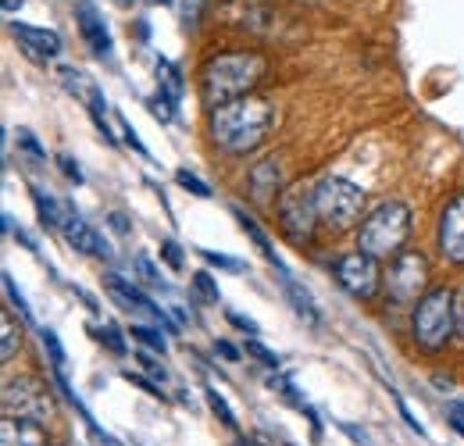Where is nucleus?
<instances>
[{
  "mask_svg": "<svg viewBox=\"0 0 464 446\" xmlns=\"http://www.w3.org/2000/svg\"><path fill=\"white\" fill-rule=\"evenodd\" d=\"M136 268H140V276L150 282V286H165V282H161V272H158V268H154L147 257H136Z\"/></svg>",
  "mask_w": 464,
  "mask_h": 446,
  "instance_id": "c9c22d12",
  "label": "nucleus"
},
{
  "mask_svg": "<svg viewBox=\"0 0 464 446\" xmlns=\"http://www.w3.org/2000/svg\"><path fill=\"white\" fill-rule=\"evenodd\" d=\"M75 22H79V33H82V40L90 44V51H93V54L97 57L111 54V33H108V25H104L101 11H97L90 0H82V4L75 7Z\"/></svg>",
  "mask_w": 464,
  "mask_h": 446,
  "instance_id": "ddd939ff",
  "label": "nucleus"
},
{
  "mask_svg": "<svg viewBox=\"0 0 464 446\" xmlns=\"http://www.w3.org/2000/svg\"><path fill=\"white\" fill-rule=\"evenodd\" d=\"M104 282H108V293L115 296V300L121 304V307H125V311H147L150 318H158L161 325H169V315H165V307H158V304H154V300H150V296H147L140 286L125 282L121 276H108ZM169 333H175L172 325H169Z\"/></svg>",
  "mask_w": 464,
  "mask_h": 446,
  "instance_id": "9b49d317",
  "label": "nucleus"
},
{
  "mask_svg": "<svg viewBox=\"0 0 464 446\" xmlns=\"http://www.w3.org/2000/svg\"><path fill=\"white\" fill-rule=\"evenodd\" d=\"M136 361H140V364H143V368H147V372H150V375H158V379H165V368H161V364H158V361H154V357H150V354H140V357H136Z\"/></svg>",
  "mask_w": 464,
  "mask_h": 446,
  "instance_id": "a19ab883",
  "label": "nucleus"
},
{
  "mask_svg": "<svg viewBox=\"0 0 464 446\" xmlns=\"http://www.w3.org/2000/svg\"><path fill=\"white\" fill-rule=\"evenodd\" d=\"M18 147H22V150H29V154H33V158H40V161L47 158V150L36 143V136H33L29 129H18Z\"/></svg>",
  "mask_w": 464,
  "mask_h": 446,
  "instance_id": "2f4dec72",
  "label": "nucleus"
},
{
  "mask_svg": "<svg viewBox=\"0 0 464 446\" xmlns=\"http://www.w3.org/2000/svg\"><path fill=\"white\" fill-rule=\"evenodd\" d=\"M11 33L25 44L29 54L40 57H58L61 54V36L54 29H44V25H25V22H11Z\"/></svg>",
  "mask_w": 464,
  "mask_h": 446,
  "instance_id": "2eb2a0df",
  "label": "nucleus"
},
{
  "mask_svg": "<svg viewBox=\"0 0 464 446\" xmlns=\"http://www.w3.org/2000/svg\"><path fill=\"white\" fill-rule=\"evenodd\" d=\"M397 407H401V414H404V422H407V425H411V429H414L418 436H425V425H421V422H418V418L411 414V407H407V403H404V400H401V396H397Z\"/></svg>",
  "mask_w": 464,
  "mask_h": 446,
  "instance_id": "58836bf2",
  "label": "nucleus"
},
{
  "mask_svg": "<svg viewBox=\"0 0 464 446\" xmlns=\"http://www.w3.org/2000/svg\"><path fill=\"white\" fill-rule=\"evenodd\" d=\"M200 257H204L208 265H215V268H226V272H246V265H243V261L226 257V254H215V250H200Z\"/></svg>",
  "mask_w": 464,
  "mask_h": 446,
  "instance_id": "cd10ccee",
  "label": "nucleus"
},
{
  "mask_svg": "<svg viewBox=\"0 0 464 446\" xmlns=\"http://www.w3.org/2000/svg\"><path fill=\"white\" fill-rule=\"evenodd\" d=\"M4 289H7V296H11V304H18V311H22V318H29V304H25V296H22V289L14 286L11 276H4Z\"/></svg>",
  "mask_w": 464,
  "mask_h": 446,
  "instance_id": "f704fd0d",
  "label": "nucleus"
},
{
  "mask_svg": "<svg viewBox=\"0 0 464 446\" xmlns=\"http://www.w3.org/2000/svg\"><path fill=\"white\" fill-rule=\"evenodd\" d=\"M121 379H125V383H132V386H140V390L147 393V396H158V400H165V393L158 390L154 383H147L143 375H136V372H121Z\"/></svg>",
  "mask_w": 464,
  "mask_h": 446,
  "instance_id": "72a5a7b5",
  "label": "nucleus"
},
{
  "mask_svg": "<svg viewBox=\"0 0 464 446\" xmlns=\"http://www.w3.org/2000/svg\"><path fill=\"white\" fill-rule=\"evenodd\" d=\"M407 236H411V208L404 200H382L364 215L357 228V250H364L375 261H393L404 254Z\"/></svg>",
  "mask_w": 464,
  "mask_h": 446,
  "instance_id": "7ed1b4c3",
  "label": "nucleus"
},
{
  "mask_svg": "<svg viewBox=\"0 0 464 446\" xmlns=\"http://www.w3.org/2000/svg\"><path fill=\"white\" fill-rule=\"evenodd\" d=\"M204 7H208V0H182V22L189 29H197L200 18H204Z\"/></svg>",
  "mask_w": 464,
  "mask_h": 446,
  "instance_id": "c85d7f7f",
  "label": "nucleus"
},
{
  "mask_svg": "<svg viewBox=\"0 0 464 446\" xmlns=\"http://www.w3.org/2000/svg\"><path fill=\"white\" fill-rule=\"evenodd\" d=\"M0 446H47V429L33 418H4Z\"/></svg>",
  "mask_w": 464,
  "mask_h": 446,
  "instance_id": "4468645a",
  "label": "nucleus"
},
{
  "mask_svg": "<svg viewBox=\"0 0 464 446\" xmlns=\"http://www.w3.org/2000/svg\"><path fill=\"white\" fill-rule=\"evenodd\" d=\"M175 182H179L182 189H189L193 197H200V200H208V197H211V186H208L204 179H197L193 171H186V168H179V171H175Z\"/></svg>",
  "mask_w": 464,
  "mask_h": 446,
  "instance_id": "393cba45",
  "label": "nucleus"
},
{
  "mask_svg": "<svg viewBox=\"0 0 464 446\" xmlns=\"http://www.w3.org/2000/svg\"><path fill=\"white\" fill-rule=\"evenodd\" d=\"M121 132H125V143H129V147H132L136 154H143V158H150V150L143 147V140H140V132L132 129V121H125V118H121Z\"/></svg>",
  "mask_w": 464,
  "mask_h": 446,
  "instance_id": "473e14b6",
  "label": "nucleus"
},
{
  "mask_svg": "<svg viewBox=\"0 0 464 446\" xmlns=\"http://www.w3.org/2000/svg\"><path fill=\"white\" fill-rule=\"evenodd\" d=\"M226 318H229L232 325L239 329V333H250V335H257V322L254 318H243V315H236V311H226Z\"/></svg>",
  "mask_w": 464,
  "mask_h": 446,
  "instance_id": "4c0bfd02",
  "label": "nucleus"
},
{
  "mask_svg": "<svg viewBox=\"0 0 464 446\" xmlns=\"http://www.w3.org/2000/svg\"><path fill=\"white\" fill-rule=\"evenodd\" d=\"M454 311H458V335L464 339V286L458 289V304H454Z\"/></svg>",
  "mask_w": 464,
  "mask_h": 446,
  "instance_id": "37998d69",
  "label": "nucleus"
},
{
  "mask_svg": "<svg viewBox=\"0 0 464 446\" xmlns=\"http://www.w3.org/2000/svg\"><path fill=\"white\" fill-rule=\"evenodd\" d=\"M279 121V112L268 97H239V101H229L222 108L208 114V129H211V140L226 150V154H250L257 150L268 132L276 129Z\"/></svg>",
  "mask_w": 464,
  "mask_h": 446,
  "instance_id": "f257e3e1",
  "label": "nucleus"
},
{
  "mask_svg": "<svg viewBox=\"0 0 464 446\" xmlns=\"http://www.w3.org/2000/svg\"><path fill=\"white\" fill-rule=\"evenodd\" d=\"M40 343H44V350L51 354L54 372H64V346H61L58 333H54V329H40Z\"/></svg>",
  "mask_w": 464,
  "mask_h": 446,
  "instance_id": "b1692460",
  "label": "nucleus"
},
{
  "mask_svg": "<svg viewBox=\"0 0 464 446\" xmlns=\"http://www.w3.org/2000/svg\"><path fill=\"white\" fill-rule=\"evenodd\" d=\"M108 222H111V228H115V232H121V236L129 232V218H125V215H111Z\"/></svg>",
  "mask_w": 464,
  "mask_h": 446,
  "instance_id": "c03bdc74",
  "label": "nucleus"
},
{
  "mask_svg": "<svg viewBox=\"0 0 464 446\" xmlns=\"http://www.w3.org/2000/svg\"><path fill=\"white\" fill-rule=\"evenodd\" d=\"M232 215H236V218H239V225H243V232H246V236H250V239H254V243H257V250H261V254H265V261H268V265H276V268H279V272H283V268H286V265H283V261H279V254H276V247H272V239H268V232H265V228H261V225L254 222V218H250V215H246V211H243V208H232Z\"/></svg>",
  "mask_w": 464,
  "mask_h": 446,
  "instance_id": "f3484780",
  "label": "nucleus"
},
{
  "mask_svg": "<svg viewBox=\"0 0 464 446\" xmlns=\"http://www.w3.org/2000/svg\"><path fill=\"white\" fill-rule=\"evenodd\" d=\"M279 276H283V289H286V296L293 300V311H296V315H300L307 325H318V322H322V315H318V307H314L311 293H307V289H300V286L293 282V276L286 272V268H283Z\"/></svg>",
  "mask_w": 464,
  "mask_h": 446,
  "instance_id": "a211bd4d",
  "label": "nucleus"
},
{
  "mask_svg": "<svg viewBox=\"0 0 464 446\" xmlns=\"http://www.w3.org/2000/svg\"><path fill=\"white\" fill-rule=\"evenodd\" d=\"M314 204H318V222L329 232H347L357 222H364V189L343 175H325L314 186Z\"/></svg>",
  "mask_w": 464,
  "mask_h": 446,
  "instance_id": "39448f33",
  "label": "nucleus"
},
{
  "mask_svg": "<svg viewBox=\"0 0 464 446\" xmlns=\"http://www.w3.org/2000/svg\"><path fill=\"white\" fill-rule=\"evenodd\" d=\"M0 4H4V11H7V15H14V11H22V4H25V0H0Z\"/></svg>",
  "mask_w": 464,
  "mask_h": 446,
  "instance_id": "a18cd8bd",
  "label": "nucleus"
},
{
  "mask_svg": "<svg viewBox=\"0 0 464 446\" xmlns=\"http://www.w3.org/2000/svg\"><path fill=\"white\" fill-rule=\"evenodd\" d=\"M250 357H257L265 368H279V354H272L265 343H257V339H246V346H243Z\"/></svg>",
  "mask_w": 464,
  "mask_h": 446,
  "instance_id": "a878e982",
  "label": "nucleus"
},
{
  "mask_svg": "<svg viewBox=\"0 0 464 446\" xmlns=\"http://www.w3.org/2000/svg\"><path fill=\"white\" fill-rule=\"evenodd\" d=\"M454 304H458V293H450L443 286L429 289L414 304V311H411V335H414L418 350L440 354L454 339V333H458V311H454Z\"/></svg>",
  "mask_w": 464,
  "mask_h": 446,
  "instance_id": "20e7f679",
  "label": "nucleus"
},
{
  "mask_svg": "<svg viewBox=\"0 0 464 446\" xmlns=\"http://www.w3.org/2000/svg\"><path fill=\"white\" fill-rule=\"evenodd\" d=\"M58 165H61V171H64V175L75 182V186L82 182V168H79V161H72L68 154H58Z\"/></svg>",
  "mask_w": 464,
  "mask_h": 446,
  "instance_id": "e433bc0d",
  "label": "nucleus"
},
{
  "mask_svg": "<svg viewBox=\"0 0 464 446\" xmlns=\"http://www.w3.org/2000/svg\"><path fill=\"white\" fill-rule=\"evenodd\" d=\"M386 289L393 296V304H418L429 293V261L418 250H404L401 257H393L390 276H386Z\"/></svg>",
  "mask_w": 464,
  "mask_h": 446,
  "instance_id": "6e6552de",
  "label": "nucleus"
},
{
  "mask_svg": "<svg viewBox=\"0 0 464 446\" xmlns=\"http://www.w3.org/2000/svg\"><path fill=\"white\" fill-rule=\"evenodd\" d=\"M150 4H169V0H150Z\"/></svg>",
  "mask_w": 464,
  "mask_h": 446,
  "instance_id": "49530a36",
  "label": "nucleus"
},
{
  "mask_svg": "<svg viewBox=\"0 0 464 446\" xmlns=\"http://www.w3.org/2000/svg\"><path fill=\"white\" fill-rule=\"evenodd\" d=\"M129 335H132L136 343H143L147 350H154V354H165V350H169V343H165L161 329H154V325H132Z\"/></svg>",
  "mask_w": 464,
  "mask_h": 446,
  "instance_id": "4be33fe9",
  "label": "nucleus"
},
{
  "mask_svg": "<svg viewBox=\"0 0 464 446\" xmlns=\"http://www.w3.org/2000/svg\"><path fill=\"white\" fill-rule=\"evenodd\" d=\"M61 232H64L68 247H75L79 254H90V257H111V247L104 243V236H101L90 222H82L79 215H64Z\"/></svg>",
  "mask_w": 464,
  "mask_h": 446,
  "instance_id": "f8f14e48",
  "label": "nucleus"
},
{
  "mask_svg": "<svg viewBox=\"0 0 464 446\" xmlns=\"http://www.w3.org/2000/svg\"><path fill=\"white\" fill-rule=\"evenodd\" d=\"M0 333H4L0 357H4V361H11V357L18 354V346H22V325L11 318V311H4V315H0Z\"/></svg>",
  "mask_w": 464,
  "mask_h": 446,
  "instance_id": "412c9836",
  "label": "nucleus"
},
{
  "mask_svg": "<svg viewBox=\"0 0 464 446\" xmlns=\"http://www.w3.org/2000/svg\"><path fill=\"white\" fill-rule=\"evenodd\" d=\"M29 193H33V204H36V215H40V222L47 225V228H61L64 225V215H61V208L40 189V186H29Z\"/></svg>",
  "mask_w": 464,
  "mask_h": 446,
  "instance_id": "aec40b11",
  "label": "nucleus"
},
{
  "mask_svg": "<svg viewBox=\"0 0 464 446\" xmlns=\"http://www.w3.org/2000/svg\"><path fill=\"white\" fill-rule=\"evenodd\" d=\"M447 414H450V425L464 436V403H450V407H447Z\"/></svg>",
  "mask_w": 464,
  "mask_h": 446,
  "instance_id": "ea45409f",
  "label": "nucleus"
},
{
  "mask_svg": "<svg viewBox=\"0 0 464 446\" xmlns=\"http://www.w3.org/2000/svg\"><path fill=\"white\" fill-rule=\"evenodd\" d=\"M333 276L336 282L347 289L353 300H375L379 289H382V268L375 257H368L364 250H350L343 254L336 265H333Z\"/></svg>",
  "mask_w": 464,
  "mask_h": 446,
  "instance_id": "1a4fd4ad",
  "label": "nucleus"
},
{
  "mask_svg": "<svg viewBox=\"0 0 464 446\" xmlns=\"http://www.w3.org/2000/svg\"><path fill=\"white\" fill-rule=\"evenodd\" d=\"M250 197H257V200H268L272 193H279L283 189V171H279V161L276 158H268V161H261V165L250 168Z\"/></svg>",
  "mask_w": 464,
  "mask_h": 446,
  "instance_id": "dca6fc26",
  "label": "nucleus"
},
{
  "mask_svg": "<svg viewBox=\"0 0 464 446\" xmlns=\"http://www.w3.org/2000/svg\"><path fill=\"white\" fill-rule=\"evenodd\" d=\"M121 4H129V0H121Z\"/></svg>",
  "mask_w": 464,
  "mask_h": 446,
  "instance_id": "de8ad7c7",
  "label": "nucleus"
},
{
  "mask_svg": "<svg viewBox=\"0 0 464 446\" xmlns=\"http://www.w3.org/2000/svg\"><path fill=\"white\" fill-rule=\"evenodd\" d=\"M268 75V57L257 51H226V54H211L197 79H200V101L215 112L229 101L250 97Z\"/></svg>",
  "mask_w": 464,
  "mask_h": 446,
  "instance_id": "f03ea898",
  "label": "nucleus"
},
{
  "mask_svg": "<svg viewBox=\"0 0 464 446\" xmlns=\"http://www.w3.org/2000/svg\"><path fill=\"white\" fill-rule=\"evenodd\" d=\"M193 286H197V293H200L204 300H211V304H218V282L211 279L208 272H197V276H193Z\"/></svg>",
  "mask_w": 464,
  "mask_h": 446,
  "instance_id": "c756f323",
  "label": "nucleus"
},
{
  "mask_svg": "<svg viewBox=\"0 0 464 446\" xmlns=\"http://www.w3.org/2000/svg\"><path fill=\"white\" fill-rule=\"evenodd\" d=\"M204 396H208V407L218 414V422H222L226 429H236V414H232V407L226 403V396L215 390V386H208V390H204Z\"/></svg>",
  "mask_w": 464,
  "mask_h": 446,
  "instance_id": "5701e85b",
  "label": "nucleus"
},
{
  "mask_svg": "<svg viewBox=\"0 0 464 446\" xmlns=\"http://www.w3.org/2000/svg\"><path fill=\"white\" fill-rule=\"evenodd\" d=\"M161 261L172 268V272H182V247L175 239H165L161 243Z\"/></svg>",
  "mask_w": 464,
  "mask_h": 446,
  "instance_id": "7c9ffc66",
  "label": "nucleus"
},
{
  "mask_svg": "<svg viewBox=\"0 0 464 446\" xmlns=\"http://www.w3.org/2000/svg\"><path fill=\"white\" fill-rule=\"evenodd\" d=\"M215 350H218L226 361H239V350H236L232 343H226V339H218V343H215Z\"/></svg>",
  "mask_w": 464,
  "mask_h": 446,
  "instance_id": "79ce46f5",
  "label": "nucleus"
},
{
  "mask_svg": "<svg viewBox=\"0 0 464 446\" xmlns=\"http://www.w3.org/2000/svg\"><path fill=\"white\" fill-rule=\"evenodd\" d=\"M93 335H97V339H101V343H104L111 354H125V339L118 335L115 325H97V329H93Z\"/></svg>",
  "mask_w": 464,
  "mask_h": 446,
  "instance_id": "bb28decb",
  "label": "nucleus"
},
{
  "mask_svg": "<svg viewBox=\"0 0 464 446\" xmlns=\"http://www.w3.org/2000/svg\"><path fill=\"white\" fill-rule=\"evenodd\" d=\"M158 93H161L169 104H179V101H182V72L175 68L169 57H158Z\"/></svg>",
  "mask_w": 464,
  "mask_h": 446,
  "instance_id": "6ab92c4d",
  "label": "nucleus"
},
{
  "mask_svg": "<svg viewBox=\"0 0 464 446\" xmlns=\"http://www.w3.org/2000/svg\"><path fill=\"white\" fill-rule=\"evenodd\" d=\"M440 254L450 261V265H464V193H458L443 215H440Z\"/></svg>",
  "mask_w": 464,
  "mask_h": 446,
  "instance_id": "9d476101",
  "label": "nucleus"
},
{
  "mask_svg": "<svg viewBox=\"0 0 464 446\" xmlns=\"http://www.w3.org/2000/svg\"><path fill=\"white\" fill-rule=\"evenodd\" d=\"M51 414H54V396H51V390L40 379L22 375V379H11L4 386V418L47 422Z\"/></svg>",
  "mask_w": 464,
  "mask_h": 446,
  "instance_id": "0eeeda50",
  "label": "nucleus"
},
{
  "mask_svg": "<svg viewBox=\"0 0 464 446\" xmlns=\"http://www.w3.org/2000/svg\"><path fill=\"white\" fill-rule=\"evenodd\" d=\"M279 222L283 232L290 236L296 247L314 243V228H318V204H314V189L304 182H293L279 193Z\"/></svg>",
  "mask_w": 464,
  "mask_h": 446,
  "instance_id": "423d86ee",
  "label": "nucleus"
}]
</instances>
